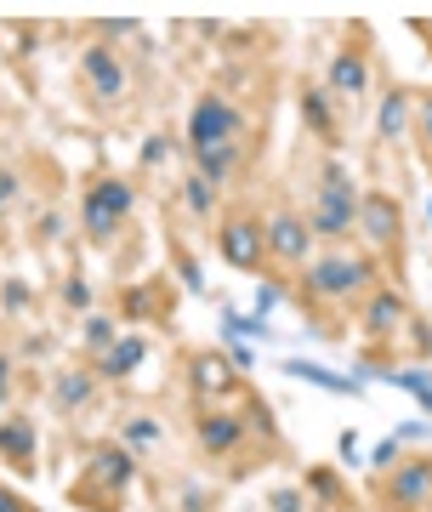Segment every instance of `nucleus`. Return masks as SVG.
Instances as JSON below:
<instances>
[{
	"label": "nucleus",
	"mask_w": 432,
	"mask_h": 512,
	"mask_svg": "<svg viewBox=\"0 0 432 512\" xmlns=\"http://www.w3.org/2000/svg\"><path fill=\"white\" fill-rule=\"evenodd\" d=\"M393 382L404 387V393H415V399H421V404L432 410V382L421 376V370H393Z\"/></svg>",
	"instance_id": "30"
},
{
	"label": "nucleus",
	"mask_w": 432,
	"mask_h": 512,
	"mask_svg": "<svg viewBox=\"0 0 432 512\" xmlns=\"http://www.w3.org/2000/svg\"><path fill=\"white\" fill-rule=\"evenodd\" d=\"M0 461L12 467L18 478H35V467H40V427H35V416H6L0 421Z\"/></svg>",
	"instance_id": "14"
},
{
	"label": "nucleus",
	"mask_w": 432,
	"mask_h": 512,
	"mask_svg": "<svg viewBox=\"0 0 432 512\" xmlns=\"http://www.w3.org/2000/svg\"><path fill=\"white\" fill-rule=\"evenodd\" d=\"M307 490H319V495H330V501H342V484H336V473H324V467H313V473H307Z\"/></svg>",
	"instance_id": "35"
},
{
	"label": "nucleus",
	"mask_w": 432,
	"mask_h": 512,
	"mask_svg": "<svg viewBox=\"0 0 432 512\" xmlns=\"http://www.w3.org/2000/svg\"><path fill=\"white\" fill-rule=\"evenodd\" d=\"M302 120H307V131L319 137V143H342V126H336V97L324 92V86H307L302 92Z\"/></svg>",
	"instance_id": "18"
},
{
	"label": "nucleus",
	"mask_w": 432,
	"mask_h": 512,
	"mask_svg": "<svg viewBox=\"0 0 432 512\" xmlns=\"http://www.w3.org/2000/svg\"><path fill=\"white\" fill-rule=\"evenodd\" d=\"M63 308H69V313H91V285H86V274H69V279H63Z\"/></svg>",
	"instance_id": "28"
},
{
	"label": "nucleus",
	"mask_w": 432,
	"mask_h": 512,
	"mask_svg": "<svg viewBox=\"0 0 432 512\" xmlns=\"http://www.w3.org/2000/svg\"><path fill=\"white\" fill-rule=\"evenodd\" d=\"M0 512H35V507H29L18 490H6V484H0Z\"/></svg>",
	"instance_id": "38"
},
{
	"label": "nucleus",
	"mask_w": 432,
	"mask_h": 512,
	"mask_svg": "<svg viewBox=\"0 0 432 512\" xmlns=\"http://www.w3.org/2000/svg\"><path fill=\"white\" fill-rule=\"evenodd\" d=\"M143 359H148V342L137 336V330H120V342L91 359V376H97V382H126V376L143 365Z\"/></svg>",
	"instance_id": "15"
},
{
	"label": "nucleus",
	"mask_w": 432,
	"mask_h": 512,
	"mask_svg": "<svg viewBox=\"0 0 432 512\" xmlns=\"http://www.w3.org/2000/svg\"><path fill=\"white\" fill-rule=\"evenodd\" d=\"M188 382H194V399L199 404H222V399H245V393H251L245 370H239L228 353H216V348L188 353Z\"/></svg>",
	"instance_id": "5"
},
{
	"label": "nucleus",
	"mask_w": 432,
	"mask_h": 512,
	"mask_svg": "<svg viewBox=\"0 0 432 512\" xmlns=\"http://www.w3.org/2000/svg\"><path fill=\"white\" fill-rule=\"evenodd\" d=\"M285 376H307L313 387H330V393H353V382H342V376H330L319 365H302V359H285Z\"/></svg>",
	"instance_id": "25"
},
{
	"label": "nucleus",
	"mask_w": 432,
	"mask_h": 512,
	"mask_svg": "<svg viewBox=\"0 0 432 512\" xmlns=\"http://www.w3.org/2000/svg\"><path fill=\"white\" fill-rule=\"evenodd\" d=\"M182 205H188L194 217H216V183H205L199 171H188V177H182Z\"/></svg>",
	"instance_id": "24"
},
{
	"label": "nucleus",
	"mask_w": 432,
	"mask_h": 512,
	"mask_svg": "<svg viewBox=\"0 0 432 512\" xmlns=\"http://www.w3.org/2000/svg\"><path fill=\"white\" fill-rule=\"evenodd\" d=\"M80 80H86V92L97 97L103 109H114V103L126 97V63H120L114 46H86V52H80Z\"/></svg>",
	"instance_id": "12"
},
{
	"label": "nucleus",
	"mask_w": 432,
	"mask_h": 512,
	"mask_svg": "<svg viewBox=\"0 0 432 512\" xmlns=\"http://www.w3.org/2000/svg\"><path fill=\"white\" fill-rule=\"evenodd\" d=\"M415 35H421V40H427V46H432V23L421 18V23H415Z\"/></svg>",
	"instance_id": "42"
},
{
	"label": "nucleus",
	"mask_w": 432,
	"mask_h": 512,
	"mask_svg": "<svg viewBox=\"0 0 432 512\" xmlns=\"http://www.w3.org/2000/svg\"><path fill=\"white\" fill-rule=\"evenodd\" d=\"M91 393H97V376H91V365H74V370H57V376H52V404L63 410V416L86 410Z\"/></svg>",
	"instance_id": "17"
},
{
	"label": "nucleus",
	"mask_w": 432,
	"mask_h": 512,
	"mask_svg": "<svg viewBox=\"0 0 432 512\" xmlns=\"http://www.w3.org/2000/svg\"><path fill=\"white\" fill-rule=\"evenodd\" d=\"M63 228H69V222L57 217V211H46V217H40V228H35V234H40V239H57V234H63Z\"/></svg>",
	"instance_id": "39"
},
{
	"label": "nucleus",
	"mask_w": 432,
	"mask_h": 512,
	"mask_svg": "<svg viewBox=\"0 0 432 512\" xmlns=\"http://www.w3.org/2000/svg\"><path fill=\"white\" fill-rule=\"evenodd\" d=\"M307 228H313V239H347L359 228V188H353L342 160H330L319 171V194H313Z\"/></svg>",
	"instance_id": "3"
},
{
	"label": "nucleus",
	"mask_w": 432,
	"mask_h": 512,
	"mask_svg": "<svg viewBox=\"0 0 432 512\" xmlns=\"http://www.w3.org/2000/svg\"><path fill=\"white\" fill-rule=\"evenodd\" d=\"M18 194H23V177L12 171V165H0V211H6V205H18Z\"/></svg>",
	"instance_id": "34"
},
{
	"label": "nucleus",
	"mask_w": 432,
	"mask_h": 512,
	"mask_svg": "<svg viewBox=\"0 0 432 512\" xmlns=\"http://www.w3.org/2000/svg\"><path fill=\"white\" fill-rule=\"evenodd\" d=\"M324 92L336 97V109L364 103V92H370V52H364V46H342V52L330 57V80H324Z\"/></svg>",
	"instance_id": "13"
},
{
	"label": "nucleus",
	"mask_w": 432,
	"mask_h": 512,
	"mask_svg": "<svg viewBox=\"0 0 432 512\" xmlns=\"http://www.w3.org/2000/svg\"><path fill=\"white\" fill-rule=\"evenodd\" d=\"M6 393H12V353H0V404H6Z\"/></svg>",
	"instance_id": "40"
},
{
	"label": "nucleus",
	"mask_w": 432,
	"mask_h": 512,
	"mask_svg": "<svg viewBox=\"0 0 432 512\" xmlns=\"http://www.w3.org/2000/svg\"><path fill=\"white\" fill-rule=\"evenodd\" d=\"M239 137V109L228 103V97H216V92H205L194 103V114H188V143L194 148H216V143H234ZM188 148V154H194Z\"/></svg>",
	"instance_id": "10"
},
{
	"label": "nucleus",
	"mask_w": 432,
	"mask_h": 512,
	"mask_svg": "<svg viewBox=\"0 0 432 512\" xmlns=\"http://www.w3.org/2000/svg\"><path fill=\"white\" fill-rule=\"evenodd\" d=\"M177 507L171 512H216V490H199V484H177Z\"/></svg>",
	"instance_id": "26"
},
{
	"label": "nucleus",
	"mask_w": 432,
	"mask_h": 512,
	"mask_svg": "<svg viewBox=\"0 0 432 512\" xmlns=\"http://www.w3.org/2000/svg\"><path fill=\"white\" fill-rule=\"evenodd\" d=\"M268 507H273V512H307V495L285 484V490H273V495H268Z\"/></svg>",
	"instance_id": "33"
},
{
	"label": "nucleus",
	"mask_w": 432,
	"mask_h": 512,
	"mask_svg": "<svg viewBox=\"0 0 432 512\" xmlns=\"http://www.w3.org/2000/svg\"><path fill=\"white\" fill-rule=\"evenodd\" d=\"M131 484H137V456L126 444H91L80 478L69 484V501L80 512H120Z\"/></svg>",
	"instance_id": "2"
},
{
	"label": "nucleus",
	"mask_w": 432,
	"mask_h": 512,
	"mask_svg": "<svg viewBox=\"0 0 432 512\" xmlns=\"http://www.w3.org/2000/svg\"><path fill=\"white\" fill-rule=\"evenodd\" d=\"M359 234L370 239V251L393 256L398 268H404V205H398V194L364 188L359 194Z\"/></svg>",
	"instance_id": "4"
},
{
	"label": "nucleus",
	"mask_w": 432,
	"mask_h": 512,
	"mask_svg": "<svg viewBox=\"0 0 432 512\" xmlns=\"http://www.w3.org/2000/svg\"><path fill=\"white\" fill-rule=\"evenodd\" d=\"M234 165H239V143H216V148H194V171L205 177V183H228L234 177Z\"/></svg>",
	"instance_id": "20"
},
{
	"label": "nucleus",
	"mask_w": 432,
	"mask_h": 512,
	"mask_svg": "<svg viewBox=\"0 0 432 512\" xmlns=\"http://www.w3.org/2000/svg\"><path fill=\"white\" fill-rule=\"evenodd\" d=\"M262 234H268V262H279V268H307L313 228H307L302 211H273Z\"/></svg>",
	"instance_id": "11"
},
{
	"label": "nucleus",
	"mask_w": 432,
	"mask_h": 512,
	"mask_svg": "<svg viewBox=\"0 0 432 512\" xmlns=\"http://www.w3.org/2000/svg\"><path fill=\"white\" fill-rule=\"evenodd\" d=\"M410 103H415V92H404V86H393V92L381 97V114H376V137L381 143H398V137H404V126H410Z\"/></svg>",
	"instance_id": "19"
},
{
	"label": "nucleus",
	"mask_w": 432,
	"mask_h": 512,
	"mask_svg": "<svg viewBox=\"0 0 432 512\" xmlns=\"http://www.w3.org/2000/svg\"><path fill=\"white\" fill-rule=\"evenodd\" d=\"M120 308H126V319H148V313H165L160 302H154V291H148V285H137L131 296H120Z\"/></svg>",
	"instance_id": "29"
},
{
	"label": "nucleus",
	"mask_w": 432,
	"mask_h": 512,
	"mask_svg": "<svg viewBox=\"0 0 432 512\" xmlns=\"http://www.w3.org/2000/svg\"><path fill=\"white\" fill-rule=\"evenodd\" d=\"M245 433H256L268 450H279V427H273V410L262 404V393H245Z\"/></svg>",
	"instance_id": "21"
},
{
	"label": "nucleus",
	"mask_w": 432,
	"mask_h": 512,
	"mask_svg": "<svg viewBox=\"0 0 432 512\" xmlns=\"http://www.w3.org/2000/svg\"><path fill=\"white\" fill-rule=\"evenodd\" d=\"M415 131H421V148L432 154V92L415 97Z\"/></svg>",
	"instance_id": "32"
},
{
	"label": "nucleus",
	"mask_w": 432,
	"mask_h": 512,
	"mask_svg": "<svg viewBox=\"0 0 432 512\" xmlns=\"http://www.w3.org/2000/svg\"><path fill=\"white\" fill-rule=\"evenodd\" d=\"M177 274H182V285H188V291H199V285H205V274H199V262L188 251H177Z\"/></svg>",
	"instance_id": "37"
},
{
	"label": "nucleus",
	"mask_w": 432,
	"mask_h": 512,
	"mask_svg": "<svg viewBox=\"0 0 432 512\" xmlns=\"http://www.w3.org/2000/svg\"><path fill=\"white\" fill-rule=\"evenodd\" d=\"M302 308H353V302H364V296L376 291V262L359 251H330L319 256V262H307L302 268Z\"/></svg>",
	"instance_id": "1"
},
{
	"label": "nucleus",
	"mask_w": 432,
	"mask_h": 512,
	"mask_svg": "<svg viewBox=\"0 0 432 512\" xmlns=\"http://www.w3.org/2000/svg\"><path fill=\"white\" fill-rule=\"evenodd\" d=\"M97 29H103V35H114V40H126V35H131V29H137V23H131V18H126V23H97Z\"/></svg>",
	"instance_id": "41"
},
{
	"label": "nucleus",
	"mask_w": 432,
	"mask_h": 512,
	"mask_svg": "<svg viewBox=\"0 0 432 512\" xmlns=\"http://www.w3.org/2000/svg\"><path fill=\"white\" fill-rule=\"evenodd\" d=\"M29 302H35L29 279H6V285H0V308L6 313H29Z\"/></svg>",
	"instance_id": "27"
},
{
	"label": "nucleus",
	"mask_w": 432,
	"mask_h": 512,
	"mask_svg": "<svg viewBox=\"0 0 432 512\" xmlns=\"http://www.w3.org/2000/svg\"><path fill=\"white\" fill-rule=\"evenodd\" d=\"M80 200H91V205H103L108 217H120L126 222L131 217V205H137V188L126 183V177H108V171H97L86 188H80Z\"/></svg>",
	"instance_id": "16"
},
{
	"label": "nucleus",
	"mask_w": 432,
	"mask_h": 512,
	"mask_svg": "<svg viewBox=\"0 0 432 512\" xmlns=\"http://www.w3.org/2000/svg\"><path fill=\"white\" fill-rule=\"evenodd\" d=\"M80 228H86L91 245H114V234H120V217H108L103 205L80 200Z\"/></svg>",
	"instance_id": "22"
},
{
	"label": "nucleus",
	"mask_w": 432,
	"mask_h": 512,
	"mask_svg": "<svg viewBox=\"0 0 432 512\" xmlns=\"http://www.w3.org/2000/svg\"><path fill=\"white\" fill-rule=\"evenodd\" d=\"M194 439H199V450L205 456H216V461H234L239 450H245V421L234 416V410H222V404H199L194 410Z\"/></svg>",
	"instance_id": "9"
},
{
	"label": "nucleus",
	"mask_w": 432,
	"mask_h": 512,
	"mask_svg": "<svg viewBox=\"0 0 432 512\" xmlns=\"http://www.w3.org/2000/svg\"><path fill=\"white\" fill-rule=\"evenodd\" d=\"M404 325H410V302H404V291H393V285H376V291L359 302V336L370 348L393 342Z\"/></svg>",
	"instance_id": "7"
},
{
	"label": "nucleus",
	"mask_w": 432,
	"mask_h": 512,
	"mask_svg": "<svg viewBox=\"0 0 432 512\" xmlns=\"http://www.w3.org/2000/svg\"><path fill=\"white\" fill-rule=\"evenodd\" d=\"M165 154H171V137H165V131L143 143V165H148V171H154V165H165Z\"/></svg>",
	"instance_id": "36"
},
{
	"label": "nucleus",
	"mask_w": 432,
	"mask_h": 512,
	"mask_svg": "<svg viewBox=\"0 0 432 512\" xmlns=\"http://www.w3.org/2000/svg\"><path fill=\"white\" fill-rule=\"evenodd\" d=\"M80 342H86V353L97 359L103 348H114V342H120V325H114L108 313H86V325H80Z\"/></svg>",
	"instance_id": "23"
},
{
	"label": "nucleus",
	"mask_w": 432,
	"mask_h": 512,
	"mask_svg": "<svg viewBox=\"0 0 432 512\" xmlns=\"http://www.w3.org/2000/svg\"><path fill=\"white\" fill-rule=\"evenodd\" d=\"M216 251H222V262L239 268V274H262V262H268V234H262L256 217L234 211V217L216 228Z\"/></svg>",
	"instance_id": "6"
},
{
	"label": "nucleus",
	"mask_w": 432,
	"mask_h": 512,
	"mask_svg": "<svg viewBox=\"0 0 432 512\" xmlns=\"http://www.w3.org/2000/svg\"><path fill=\"white\" fill-rule=\"evenodd\" d=\"M154 439H160V427H154L148 416H131V421H126V439H120V444L131 450V444H154Z\"/></svg>",
	"instance_id": "31"
},
{
	"label": "nucleus",
	"mask_w": 432,
	"mask_h": 512,
	"mask_svg": "<svg viewBox=\"0 0 432 512\" xmlns=\"http://www.w3.org/2000/svg\"><path fill=\"white\" fill-rule=\"evenodd\" d=\"M381 501H387V512H427L432 507V461L427 456L398 461L393 473L381 478Z\"/></svg>",
	"instance_id": "8"
}]
</instances>
